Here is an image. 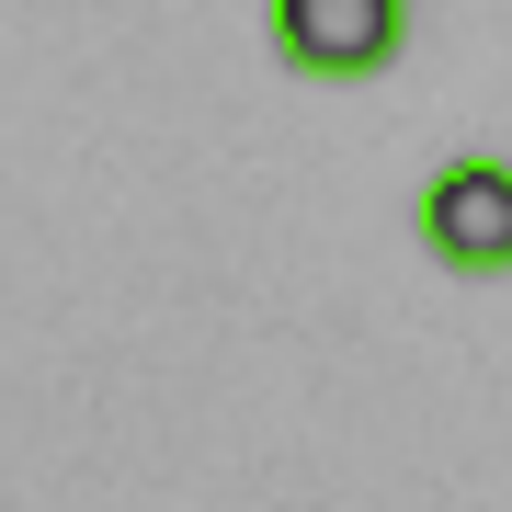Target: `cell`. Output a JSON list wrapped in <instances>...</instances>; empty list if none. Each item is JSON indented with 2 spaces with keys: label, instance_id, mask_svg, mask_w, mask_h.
Listing matches in <instances>:
<instances>
[{
  "label": "cell",
  "instance_id": "obj_1",
  "mask_svg": "<svg viewBox=\"0 0 512 512\" xmlns=\"http://www.w3.org/2000/svg\"><path fill=\"white\" fill-rule=\"evenodd\" d=\"M410 239H421V262H444V274L501 285L512 274V160H501V148H467V160L421 171Z\"/></svg>",
  "mask_w": 512,
  "mask_h": 512
},
{
  "label": "cell",
  "instance_id": "obj_2",
  "mask_svg": "<svg viewBox=\"0 0 512 512\" xmlns=\"http://www.w3.org/2000/svg\"><path fill=\"white\" fill-rule=\"evenodd\" d=\"M262 35L296 80H376L410 57V0H262Z\"/></svg>",
  "mask_w": 512,
  "mask_h": 512
}]
</instances>
